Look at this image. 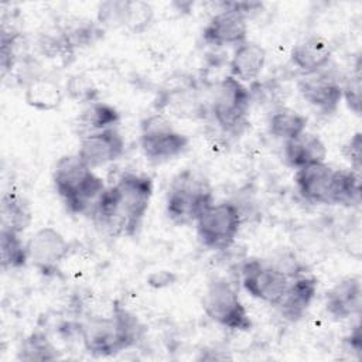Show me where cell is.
Returning a JSON list of instances; mask_svg holds the SVG:
<instances>
[{"mask_svg":"<svg viewBox=\"0 0 362 362\" xmlns=\"http://www.w3.org/2000/svg\"><path fill=\"white\" fill-rule=\"evenodd\" d=\"M153 197V180L134 173L122 174L100 194L92 215L112 235L134 236L140 230Z\"/></svg>","mask_w":362,"mask_h":362,"instance_id":"cell-1","label":"cell"},{"mask_svg":"<svg viewBox=\"0 0 362 362\" xmlns=\"http://www.w3.org/2000/svg\"><path fill=\"white\" fill-rule=\"evenodd\" d=\"M143 325L127 310L115 307L110 317H90L79 325L85 349L93 356H110L133 346Z\"/></svg>","mask_w":362,"mask_h":362,"instance_id":"cell-2","label":"cell"},{"mask_svg":"<svg viewBox=\"0 0 362 362\" xmlns=\"http://www.w3.org/2000/svg\"><path fill=\"white\" fill-rule=\"evenodd\" d=\"M54 185L66 209L72 214L92 212L105 184L78 154L62 156L54 168Z\"/></svg>","mask_w":362,"mask_h":362,"instance_id":"cell-3","label":"cell"},{"mask_svg":"<svg viewBox=\"0 0 362 362\" xmlns=\"http://www.w3.org/2000/svg\"><path fill=\"white\" fill-rule=\"evenodd\" d=\"M214 202L206 178L187 168L178 173L167 191L165 212L177 225L195 223L198 215Z\"/></svg>","mask_w":362,"mask_h":362,"instance_id":"cell-4","label":"cell"},{"mask_svg":"<svg viewBox=\"0 0 362 362\" xmlns=\"http://www.w3.org/2000/svg\"><path fill=\"white\" fill-rule=\"evenodd\" d=\"M197 235L199 242L214 250H223L235 242L242 215L238 206L229 201L212 202L197 218Z\"/></svg>","mask_w":362,"mask_h":362,"instance_id":"cell-5","label":"cell"},{"mask_svg":"<svg viewBox=\"0 0 362 362\" xmlns=\"http://www.w3.org/2000/svg\"><path fill=\"white\" fill-rule=\"evenodd\" d=\"M202 308L212 321L225 328L243 332L252 328L246 307L226 279H214L208 284L202 297Z\"/></svg>","mask_w":362,"mask_h":362,"instance_id":"cell-6","label":"cell"},{"mask_svg":"<svg viewBox=\"0 0 362 362\" xmlns=\"http://www.w3.org/2000/svg\"><path fill=\"white\" fill-rule=\"evenodd\" d=\"M249 107L250 92L240 81L226 75L215 85L211 112L222 130L239 132L247 123Z\"/></svg>","mask_w":362,"mask_h":362,"instance_id":"cell-7","label":"cell"},{"mask_svg":"<svg viewBox=\"0 0 362 362\" xmlns=\"http://www.w3.org/2000/svg\"><path fill=\"white\" fill-rule=\"evenodd\" d=\"M188 137L175 130L161 115H153L141 122L140 147L151 163H164L175 158L188 147Z\"/></svg>","mask_w":362,"mask_h":362,"instance_id":"cell-8","label":"cell"},{"mask_svg":"<svg viewBox=\"0 0 362 362\" xmlns=\"http://www.w3.org/2000/svg\"><path fill=\"white\" fill-rule=\"evenodd\" d=\"M240 276L245 290L253 298L276 307L290 283V279L269 260L260 259H247L240 267Z\"/></svg>","mask_w":362,"mask_h":362,"instance_id":"cell-9","label":"cell"},{"mask_svg":"<svg viewBox=\"0 0 362 362\" xmlns=\"http://www.w3.org/2000/svg\"><path fill=\"white\" fill-rule=\"evenodd\" d=\"M28 260L35 269L44 274H51L58 270L62 260L69 253V243L64 235L52 226L38 229L27 240Z\"/></svg>","mask_w":362,"mask_h":362,"instance_id":"cell-10","label":"cell"},{"mask_svg":"<svg viewBox=\"0 0 362 362\" xmlns=\"http://www.w3.org/2000/svg\"><path fill=\"white\" fill-rule=\"evenodd\" d=\"M123 151V136L116 127H110L82 137L76 154L89 168L93 170L116 161Z\"/></svg>","mask_w":362,"mask_h":362,"instance_id":"cell-11","label":"cell"},{"mask_svg":"<svg viewBox=\"0 0 362 362\" xmlns=\"http://www.w3.org/2000/svg\"><path fill=\"white\" fill-rule=\"evenodd\" d=\"M301 98L322 113H334L342 100V85L327 74L304 75L297 82Z\"/></svg>","mask_w":362,"mask_h":362,"instance_id":"cell-12","label":"cell"},{"mask_svg":"<svg viewBox=\"0 0 362 362\" xmlns=\"http://www.w3.org/2000/svg\"><path fill=\"white\" fill-rule=\"evenodd\" d=\"M247 37V18L240 13L226 8L211 17L202 31L205 42L215 47L239 45L246 41Z\"/></svg>","mask_w":362,"mask_h":362,"instance_id":"cell-13","label":"cell"},{"mask_svg":"<svg viewBox=\"0 0 362 362\" xmlns=\"http://www.w3.org/2000/svg\"><path fill=\"white\" fill-rule=\"evenodd\" d=\"M335 170L324 163L297 170L294 181L300 195L311 204H331V187Z\"/></svg>","mask_w":362,"mask_h":362,"instance_id":"cell-14","label":"cell"},{"mask_svg":"<svg viewBox=\"0 0 362 362\" xmlns=\"http://www.w3.org/2000/svg\"><path fill=\"white\" fill-rule=\"evenodd\" d=\"M362 307V283L359 276L338 281L325 296V310L335 320L359 315Z\"/></svg>","mask_w":362,"mask_h":362,"instance_id":"cell-15","label":"cell"},{"mask_svg":"<svg viewBox=\"0 0 362 362\" xmlns=\"http://www.w3.org/2000/svg\"><path fill=\"white\" fill-rule=\"evenodd\" d=\"M315 293L317 280L314 277L301 274L290 280L281 301L277 304L281 315L291 322L301 320L310 308Z\"/></svg>","mask_w":362,"mask_h":362,"instance_id":"cell-16","label":"cell"},{"mask_svg":"<svg viewBox=\"0 0 362 362\" xmlns=\"http://www.w3.org/2000/svg\"><path fill=\"white\" fill-rule=\"evenodd\" d=\"M332 55L329 42L320 35L308 37L297 42L290 52L291 64L304 75L320 72L328 65Z\"/></svg>","mask_w":362,"mask_h":362,"instance_id":"cell-17","label":"cell"},{"mask_svg":"<svg viewBox=\"0 0 362 362\" xmlns=\"http://www.w3.org/2000/svg\"><path fill=\"white\" fill-rule=\"evenodd\" d=\"M327 153L325 143L317 134L307 130L297 137L284 141V158L288 165L294 167L296 170L305 165L324 163Z\"/></svg>","mask_w":362,"mask_h":362,"instance_id":"cell-18","label":"cell"},{"mask_svg":"<svg viewBox=\"0 0 362 362\" xmlns=\"http://www.w3.org/2000/svg\"><path fill=\"white\" fill-rule=\"evenodd\" d=\"M264 64L266 49L260 44L246 40L235 48L229 69L230 75L243 83L255 81L263 71Z\"/></svg>","mask_w":362,"mask_h":362,"instance_id":"cell-19","label":"cell"},{"mask_svg":"<svg viewBox=\"0 0 362 362\" xmlns=\"http://www.w3.org/2000/svg\"><path fill=\"white\" fill-rule=\"evenodd\" d=\"M62 99L64 92L59 83L44 75H34L24 88L25 103L41 112L58 109Z\"/></svg>","mask_w":362,"mask_h":362,"instance_id":"cell-20","label":"cell"},{"mask_svg":"<svg viewBox=\"0 0 362 362\" xmlns=\"http://www.w3.org/2000/svg\"><path fill=\"white\" fill-rule=\"evenodd\" d=\"M117 122L119 112L113 106L96 100L88 103V106L79 113L75 122V127L82 139L88 134L115 127Z\"/></svg>","mask_w":362,"mask_h":362,"instance_id":"cell-21","label":"cell"},{"mask_svg":"<svg viewBox=\"0 0 362 362\" xmlns=\"http://www.w3.org/2000/svg\"><path fill=\"white\" fill-rule=\"evenodd\" d=\"M361 202L359 173L352 168L335 170L331 187V205L356 206Z\"/></svg>","mask_w":362,"mask_h":362,"instance_id":"cell-22","label":"cell"},{"mask_svg":"<svg viewBox=\"0 0 362 362\" xmlns=\"http://www.w3.org/2000/svg\"><path fill=\"white\" fill-rule=\"evenodd\" d=\"M307 129V117L290 107H279L276 109L269 119V132L276 139H281L284 141L291 140L305 132Z\"/></svg>","mask_w":362,"mask_h":362,"instance_id":"cell-23","label":"cell"},{"mask_svg":"<svg viewBox=\"0 0 362 362\" xmlns=\"http://www.w3.org/2000/svg\"><path fill=\"white\" fill-rule=\"evenodd\" d=\"M31 222L28 204L16 192H6L1 198V228L21 233Z\"/></svg>","mask_w":362,"mask_h":362,"instance_id":"cell-24","label":"cell"},{"mask_svg":"<svg viewBox=\"0 0 362 362\" xmlns=\"http://www.w3.org/2000/svg\"><path fill=\"white\" fill-rule=\"evenodd\" d=\"M0 255L3 269H20L27 263V245L20 239V233L1 228Z\"/></svg>","mask_w":362,"mask_h":362,"instance_id":"cell-25","label":"cell"},{"mask_svg":"<svg viewBox=\"0 0 362 362\" xmlns=\"http://www.w3.org/2000/svg\"><path fill=\"white\" fill-rule=\"evenodd\" d=\"M59 30L74 49L76 47L92 45L103 34V28L98 23H93L90 20H76L75 23H68Z\"/></svg>","mask_w":362,"mask_h":362,"instance_id":"cell-26","label":"cell"},{"mask_svg":"<svg viewBox=\"0 0 362 362\" xmlns=\"http://www.w3.org/2000/svg\"><path fill=\"white\" fill-rule=\"evenodd\" d=\"M154 17V10L150 3L146 1H130L126 0L124 4V16L122 27L132 33H141L151 24Z\"/></svg>","mask_w":362,"mask_h":362,"instance_id":"cell-27","label":"cell"},{"mask_svg":"<svg viewBox=\"0 0 362 362\" xmlns=\"http://www.w3.org/2000/svg\"><path fill=\"white\" fill-rule=\"evenodd\" d=\"M126 0L103 1L98 7V24L102 28H117L123 24Z\"/></svg>","mask_w":362,"mask_h":362,"instance_id":"cell-28","label":"cell"},{"mask_svg":"<svg viewBox=\"0 0 362 362\" xmlns=\"http://www.w3.org/2000/svg\"><path fill=\"white\" fill-rule=\"evenodd\" d=\"M68 95L81 102V103H92L96 102L98 89L93 86V82L83 75H74L66 82Z\"/></svg>","mask_w":362,"mask_h":362,"instance_id":"cell-29","label":"cell"},{"mask_svg":"<svg viewBox=\"0 0 362 362\" xmlns=\"http://www.w3.org/2000/svg\"><path fill=\"white\" fill-rule=\"evenodd\" d=\"M21 352V359L25 361H40V359H54L57 358L55 349L51 346V344L44 337L33 335L30 339H27L24 345V351Z\"/></svg>","mask_w":362,"mask_h":362,"instance_id":"cell-30","label":"cell"},{"mask_svg":"<svg viewBox=\"0 0 362 362\" xmlns=\"http://www.w3.org/2000/svg\"><path fill=\"white\" fill-rule=\"evenodd\" d=\"M342 99H345L346 106L355 115H361V74H359V66L356 68V72L351 74V76L342 85Z\"/></svg>","mask_w":362,"mask_h":362,"instance_id":"cell-31","label":"cell"},{"mask_svg":"<svg viewBox=\"0 0 362 362\" xmlns=\"http://www.w3.org/2000/svg\"><path fill=\"white\" fill-rule=\"evenodd\" d=\"M361 147H362V140H361V133H355L351 140L344 146V156L346 160L351 163V168L356 173L361 170Z\"/></svg>","mask_w":362,"mask_h":362,"instance_id":"cell-32","label":"cell"},{"mask_svg":"<svg viewBox=\"0 0 362 362\" xmlns=\"http://www.w3.org/2000/svg\"><path fill=\"white\" fill-rule=\"evenodd\" d=\"M345 344H348V348L352 349L354 352H356L358 355H361V349H362V335H361V327L356 325L354 328V331L351 332V335L348 338H345Z\"/></svg>","mask_w":362,"mask_h":362,"instance_id":"cell-33","label":"cell"}]
</instances>
